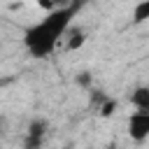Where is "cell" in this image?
<instances>
[{"label":"cell","instance_id":"ba28073f","mask_svg":"<svg viewBox=\"0 0 149 149\" xmlns=\"http://www.w3.org/2000/svg\"><path fill=\"white\" fill-rule=\"evenodd\" d=\"M105 149H119V147H116V142H109V144H107Z\"/></svg>","mask_w":149,"mask_h":149},{"label":"cell","instance_id":"8992f818","mask_svg":"<svg viewBox=\"0 0 149 149\" xmlns=\"http://www.w3.org/2000/svg\"><path fill=\"white\" fill-rule=\"evenodd\" d=\"M147 19H149V0L137 2V5L133 7V23H142V21H147Z\"/></svg>","mask_w":149,"mask_h":149},{"label":"cell","instance_id":"52a82bcc","mask_svg":"<svg viewBox=\"0 0 149 149\" xmlns=\"http://www.w3.org/2000/svg\"><path fill=\"white\" fill-rule=\"evenodd\" d=\"M114 109H116V100L105 98V102L100 105V116H112V114H114Z\"/></svg>","mask_w":149,"mask_h":149},{"label":"cell","instance_id":"6da1fadb","mask_svg":"<svg viewBox=\"0 0 149 149\" xmlns=\"http://www.w3.org/2000/svg\"><path fill=\"white\" fill-rule=\"evenodd\" d=\"M79 12V5H63L49 12L42 21L33 23L23 33V47L33 58H47L56 51L58 42L65 37V33L72 26L74 14Z\"/></svg>","mask_w":149,"mask_h":149},{"label":"cell","instance_id":"7a4b0ae2","mask_svg":"<svg viewBox=\"0 0 149 149\" xmlns=\"http://www.w3.org/2000/svg\"><path fill=\"white\" fill-rule=\"evenodd\" d=\"M47 135H49L47 119H33L28 123V130H26V137H23V149H42Z\"/></svg>","mask_w":149,"mask_h":149},{"label":"cell","instance_id":"277c9868","mask_svg":"<svg viewBox=\"0 0 149 149\" xmlns=\"http://www.w3.org/2000/svg\"><path fill=\"white\" fill-rule=\"evenodd\" d=\"M130 105L135 112H149V86H135L130 91Z\"/></svg>","mask_w":149,"mask_h":149},{"label":"cell","instance_id":"3957f363","mask_svg":"<svg viewBox=\"0 0 149 149\" xmlns=\"http://www.w3.org/2000/svg\"><path fill=\"white\" fill-rule=\"evenodd\" d=\"M128 135L135 142L149 137V112H133L128 116Z\"/></svg>","mask_w":149,"mask_h":149},{"label":"cell","instance_id":"5b68a950","mask_svg":"<svg viewBox=\"0 0 149 149\" xmlns=\"http://www.w3.org/2000/svg\"><path fill=\"white\" fill-rule=\"evenodd\" d=\"M68 35V49L72 51V49H79L84 42H86V33H84V28H79V26H70V30L65 33Z\"/></svg>","mask_w":149,"mask_h":149}]
</instances>
